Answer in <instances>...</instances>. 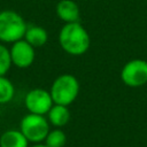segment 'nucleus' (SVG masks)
I'll use <instances>...</instances> for the list:
<instances>
[{
	"label": "nucleus",
	"instance_id": "obj_8",
	"mask_svg": "<svg viewBox=\"0 0 147 147\" xmlns=\"http://www.w3.org/2000/svg\"><path fill=\"white\" fill-rule=\"evenodd\" d=\"M56 15L64 23L79 22L80 11L78 5L74 0H61L57 2L55 8Z\"/></svg>",
	"mask_w": 147,
	"mask_h": 147
},
{
	"label": "nucleus",
	"instance_id": "obj_14",
	"mask_svg": "<svg viewBox=\"0 0 147 147\" xmlns=\"http://www.w3.org/2000/svg\"><path fill=\"white\" fill-rule=\"evenodd\" d=\"M11 65L9 48L0 42V76H6Z\"/></svg>",
	"mask_w": 147,
	"mask_h": 147
},
{
	"label": "nucleus",
	"instance_id": "obj_7",
	"mask_svg": "<svg viewBox=\"0 0 147 147\" xmlns=\"http://www.w3.org/2000/svg\"><path fill=\"white\" fill-rule=\"evenodd\" d=\"M9 54H10L11 64L21 69L30 67L36 59L34 47L31 46L24 39H20L13 42L11 47L9 48Z\"/></svg>",
	"mask_w": 147,
	"mask_h": 147
},
{
	"label": "nucleus",
	"instance_id": "obj_2",
	"mask_svg": "<svg viewBox=\"0 0 147 147\" xmlns=\"http://www.w3.org/2000/svg\"><path fill=\"white\" fill-rule=\"evenodd\" d=\"M28 23L17 11L6 9L0 11V41L13 44L23 39Z\"/></svg>",
	"mask_w": 147,
	"mask_h": 147
},
{
	"label": "nucleus",
	"instance_id": "obj_11",
	"mask_svg": "<svg viewBox=\"0 0 147 147\" xmlns=\"http://www.w3.org/2000/svg\"><path fill=\"white\" fill-rule=\"evenodd\" d=\"M0 147H29V141L20 130H7L0 136Z\"/></svg>",
	"mask_w": 147,
	"mask_h": 147
},
{
	"label": "nucleus",
	"instance_id": "obj_13",
	"mask_svg": "<svg viewBox=\"0 0 147 147\" xmlns=\"http://www.w3.org/2000/svg\"><path fill=\"white\" fill-rule=\"evenodd\" d=\"M14 95H15L14 84L6 76H0V105L10 102Z\"/></svg>",
	"mask_w": 147,
	"mask_h": 147
},
{
	"label": "nucleus",
	"instance_id": "obj_4",
	"mask_svg": "<svg viewBox=\"0 0 147 147\" xmlns=\"http://www.w3.org/2000/svg\"><path fill=\"white\" fill-rule=\"evenodd\" d=\"M20 131L29 142H44L47 133L49 132V123L45 115L29 113L21 119Z\"/></svg>",
	"mask_w": 147,
	"mask_h": 147
},
{
	"label": "nucleus",
	"instance_id": "obj_9",
	"mask_svg": "<svg viewBox=\"0 0 147 147\" xmlns=\"http://www.w3.org/2000/svg\"><path fill=\"white\" fill-rule=\"evenodd\" d=\"M46 118L49 125H53L54 127L61 129L65 126L70 119V111H69L68 106L54 103L48 110V113L46 114Z\"/></svg>",
	"mask_w": 147,
	"mask_h": 147
},
{
	"label": "nucleus",
	"instance_id": "obj_5",
	"mask_svg": "<svg viewBox=\"0 0 147 147\" xmlns=\"http://www.w3.org/2000/svg\"><path fill=\"white\" fill-rule=\"evenodd\" d=\"M122 82L130 87H139L147 83V61L134 59L124 64L121 71Z\"/></svg>",
	"mask_w": 147,
	"mask_h": 147
},
{
	"label": "nucleus",
	"instance_id": "obj_12",
	"mask_svg": "<svg viewBox=\"0 0 147 147\" xmlns=\"http://www.w3.org/2000/svg\"><path fill=\"white\" fill-rule=\"evenodd\" d=\"M65 142H67V136L60 127L49 130V132L47 133L44 140V144L47 147H63Z\"/></svg>",
	"mask_w": 147,
	"mask_h": 147
},
{
	"label": "nucleus",
	"instance_id": "obj_15",
	"mask_svg": "<svg viewBox=\"0 0 147 147\" xmlns=\"http://www.w3.org/2000/svg\"><path fill=\"white\" fill-rule=\"evenodd\" d=\"M30 147H47L44 142H37V144H33L32 146H30Z\"/></svg>",
	"mask_w": 147,
	"mask_h": 147
},
{
	"label": "nucleus",
	"instance_id": "obj_10",
	"mask_svg": "<svg viewBox=\"0 0 147 147\" xmlns=\"http://www.w3.org/2000/svg\"><path fill=\"white\" fill-rule=\"evenodd\" d=\"M23 39L26 40L34 48L36 47H41L47 42L48 33H47L45 28L31 24V25H28Z\"/></svg>",
	"mask_w": 147,
	"mask_h": 147
},
{
	"label": "nucleus",
	"instance_id": "obj_1",
	"mask_svg": "<svg viewBox=\"0 0 147 147\" xmlns=\"http://www.w3.org/2000/svg\"><path fill=\"white\" fill-rule=\"evenodd\" d=\"M59 44L61 48L74 56L85 54L91 45L87 30L79 23H65L59 32Z\"/></svg>",
	"mask_w": 147,
	"mask_h": 147
},
{
	"label": "nucleus",
	"instance_id": "obj_6",
	"mask_svg": "<svg viewBox=\"0 0 147 147\" xmlns=\"http://www.w3.org/2000/svg\"><path fill=\"white\" fill-rule=\"evenodd\" d=\"M53 105L54 102L49 91L41 87L30 90L24 98V106L28 109V111L32 114L46 116V114Z\"/></svg>",
	"mask_w": 147,
	"mask_h": 147
},
{
	"label": "nucleus",
	"instance_id": "obj_3",
	"mask_svg": "<svg viewBox=\"0 0 147 147\" xmlns=\"http://www.w3.org/2000/svg\"><path fill=\"white\" fill-rule=\"evenodd\" d=\"M49 93L54 103L69 106L78 96L79 82L74 75L70 74L60 75L52 83Z\"/></svg>",
	"mask_w": 147,
	"mask_h": 147
}]
</instances>
